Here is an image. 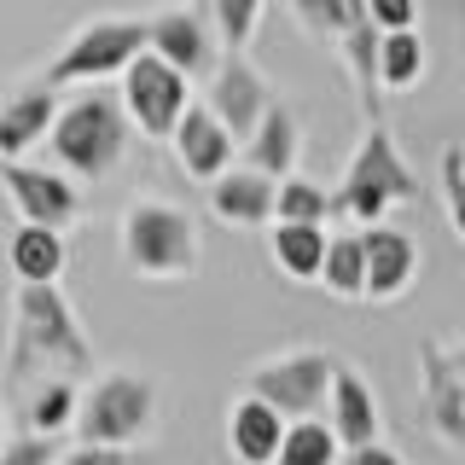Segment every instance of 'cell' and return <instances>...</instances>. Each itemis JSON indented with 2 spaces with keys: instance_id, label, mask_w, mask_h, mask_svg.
<instances>
[{
  "instance_id": "e575fe53",
  "label": "cell",
  "mask_w": 465,
  "mask_h": 465,
  "mask_svg": "<svg viewBox=\"0 0 465 465\" xmlns=\"http://www.w3.org/2000/svg\"><path fill=\"white\" fill-rule=\"evenodd\" d=\"M460 163H465V152H460Z\"/></svg>"
},
{
  "instance_id": "484cf974",
  "label": "cell",
  "mask_w": 465,
  "mask_h": 465,
  "mask_svg": "<svg viewBox=\"0 0 465 465\" xmlns=\"http://www.w3.org/2000/svg\"><path fill=\"white\" fill-rule=\"evenodd\" d=\"M76 419V378H41L29 396V430L35 436H64Z\"/></svg>"
},
{
  "instance_id": "f1b7e54d",
  "label": "cell",
  "mask_w": 465,
  "mask_h": 465,
  "mask_svg": "<svg viewBox=\"0 0 465 465\" xmlns=\"http://www.w3.org/2000/svg\"><path fill=\"white\" fill-rule=\"evenodd\" d=\"M442 203H448V227L465 244V163H460V145L442 152Z\"/></svg>"
},
{
  "instance_id": "d4e9b609",
  "label": "cell",
  "mask_w": 465,
  "mask_h": 465,
  "mask_svg": "<svg viewBox=\"0 0 465 465\" xmlns=\"http://www.w3.org/2000/svg\"><path fill=\"white\" fill-rule=\"evenodd\" d=\"M361 280H367V262H361V232H331L326 239V256H320V280L331 297H361Z\"/></svg>"
},
{
  "instance_id": "5b68a950",
  "label": "cell",
  "mask_w": 465,
  "mask_h": 465,
  "mask_svg": "<svg viewBox=\"0 0 465 465\" xmlns=\"http://www.w3.org/2000/svg\"><path fill=\"white\" fill-rule=\"evenodd\" d=\"M76 442L87 448H134L157 430V384L145 372H99L76 390Z\"/></svg>"
},
{
  "instance_id": "277c9868",
  "label": "cell",
  "mask_w": 465,
  "mask_h": 465,
  "mask_svg": "<svg viewBox=\"0 0 465 465\" xmlns=\"http://www.w3.org/2000/svg\"><path fill=\"white\" fill-rule=\"evenodd\" d=\"M407 198H419L413 163L401 157V145H396V134H390L384 123H367V134H361L355 157H349L338 193H326L331 222L372 227V222H384V215L396 210V203H407Z\"/></svg>"
},
{
  "instance_id": "1f68e13d",
  "label": "cell",
  "mask_w": 465,
  "mask_h": 465,
  "mask_svg": "<svg viewBox=\"0 0 465 465\" xmlns=\"http://www.w3.org/2000/svg\"><path fill=\"white\" fill-rule=\"evenodd\" d=\"M58 465H152V460H140L134 448H70V454H58Z\"/></svg>"
},
{
  "instance_id": "cb8c5ba5",
  "label": "cell",
  "mask_w": 465,
  "mask_h": 465,
  "mask_svg": "<svg viewBox=\"0 0 465 465\" xmlns=\"http://www.w3.org/2000/svg\"><path fill=\"white\" fill-rule=\"evenodd\" d=\"M338 460H343V448L326 419H285L273 465H338Z\"/></svg>"
},
{
  "instance_id": "3957f363",
  "label": "cell",
  "mask_w": 465,
  "mask_h": 465,
  "mask_svg": "<svg viewBox=\"0 0 465 465\" xmlns=\"http://www.w3.org/2000/svg\"><path fill=\"white\" fill-rule=\"evenodd\" d=\"M297 29L309 35V47L338 58L355 105L367 123H384V87H378V29L367 18V0H285Z\"/></svg>"
},
{
  "instance_id": "6da1fadb",
  "label": "cell",
  "mask_w": 465,
  "mask_h": 465,
  "mask_svg": "<svg viewBox=\"0 0 465 465\" xmlns=\"http://www.w3.org/2000/svg\"><path fill=\"white\" fill-rule=\"evenodd\" d=\"M6 372L12 384L29 378H87L94 372V343H87L70 297L47 285H18L12 297V343H6Z\"/></svg>"
},
{
  "instance_id": "8992f818",
  "label": "cell",
  "mask_w": 465,
  "mask_h": 465,
  "mask_svg": "<svg viewBox=\"0 0 465 465\" xmlns=\"http://www.w3.org/2000/svg\"><path fill=\"white\" fill-rule=\"evenodd\" d=\"M123 262L140 280H193L198 222L169 198H134L123 210Z\"/></svg>"
},
{
  "instance_id": "7402d4cb",
  "label": "cell",
  "mask_w": 465,
  "mask_h": 465,
  "mask_svg": "<svg viewBox=\"0 0 465 465\" xmlns=\"http://www.w3.org/2000/svg\"><path fill=\"white\" fill-rule=\"evenodd\" d=\"M268 251H273V268H280L285 280H320V256H326V227H309V222H273Z\"/></svg>"
},
{
  "instance_id": "9a60e30c",
  "label": "cell",
  "mask_w": 465,
  "mask_h": 465,
  "mask_svg": "<svg viewBox=\"0 0 465 465\" xmlns=\"http://www.w3.org/2000/svg\"><path fill=\"white\" fill-rule=\"evenodd\" d=\"M331 425V436H338V448L349 454V448H367L384 436V419H378V396L372 384L361 378L355 367H338L331 372V396H326V413H320Z\"/></svg>"
},
{
  "instance_id": "836d02e7",
  "label": "cell",
  "mask_w": 465,
  "mask_h": 465,
  "mask_svg": "<svg viewBox=\"0 0 465 465\" xmlns=\"http://www.w3.org/2000/svg\"><path fill=\"white\" fill-rule=\"evenodd\" d=\"M448 361H454V372H460V378H465V338H460V343H454V349H448Z\"/></svg>"
},
{
  "instance_id": "2e32d148",
  "label": "cell",
  "mask_w": 465,
  "mask_h": 465,
  "mask_svg": "<svg viewBox=\"0 0 465 465\" xmlns=\"http://www.w3.org/2000/svg\"><path fill=\"white\" fill-rule=\"evenodd\" d=\"M419 372H425V401H430L436 436L465 454V378L454 372V361H448V349L436 338L419 343Z\"/></svg>"
},
{
  "instance_id": "d590c367",
  "label": "cell",
  "mask_w": 465,
  "mask_h": 465,
  "mask_svg": "<svg viewBox=\"0 0 465 465\" xmlns=\"http://www.w3.org/2000/svg\"><path fill=\"white\" fill-rule=\"evenodd\" d=\"M0 413H6V407H0Z\"/></svg>"
},
{
  "instance_id": "f546056e",
  "label": "cell",
  "mask_w": 465,
  "mask_h": 465,
  "mask_svg": "<svg viewBox=\"0 0 465 465\" xmlns=\"http://www.w3.org/2000/svg\"><path fill=\"white\" fill-rule=\"evenodd\" d=\"M0 465H58V436H12L0 442Z\"/></svg>"
},
{
  "instance_id": "603a6c76",
  "label": "cell",
  "mask_w": 465,
  "mask_h": 465,
  "mask_svg": "<svg viewBox=\"0 0 465 465\" xmlns=\"http://www.w3.org/2000/svg\"><path fill=\"white\" fill-rule=\"evenodd\" d=\"M12 268H18V285H47L64 273V232L58 227H18L12 232Z\"/></svg>"
},
{
  "instance_id": "ffe728a7",
  "label": "cell",
  "mask_w": 465,
  "mask_h": 465,
  "mask_svg": "<svg viewBox=\"0 0 465 465\" xmlns=\"http://www.w3.org/2000/svg\"><path fill=\"white\" fill-rule=\"evenodd\" d=\"M280 430H285V419L273 413L268 401H256V396L232 401V413H227V448H232V460H239V465H273Z\"/></svg>"
},
{
  "instance_id": "4316f807",
  "label": "cell",
  "mask_w": 465,
  "mask_h": 465,
  "mask_svg": "<svg viewBox=\"0 0 465 465\" xmlns=\"http://www.w3.org/2000/svg\"><path fill=\"white\" fill-rule=\"evenodd\" d=\"M273 222H309V227H326L331 210H326V193L302 174H285L273 181Z\"/></svg>"
},
{
  "instance_id": "d6a6232c",
  "label": "cell",
  "mask_w": 465,
  "mask_h": 465,
  "mask_svg": "<svg viewBox=\"0 0 465 465\" xmlns=\"http://www.w3.org/2000/svg\"><path fill=\"white\" fill-rule=\"evenodd\" d=\"M343 465H407L396 448H384V436H378V442H367V448H349V460Z\"/></svg>"
},
{
  "instance_id": "30bf717a",
  "label": "cell",
  "mask_w": 465,
  "mask_h": 465,
  "mask_svg": "<svg viewBox=\"0 0 465 465\" xmlns=\"http://www.w3.org/2000/svg\"><path fill=\"white\" fill-rule=\"evenodd\" d=\"M145 53H157L186 82H198L215 70V24L198 6H163L145 18Z\"/></svg>"
},
{
  "instance_id": "d6986e66",
  "label": "cell",
  "mask_w": 465,
  "mask_h": 465,
  "mask_svg": "<svg viewBox=\"0 0 465 465\" xmlns=\"http://www.w3.org/2000/svg\"><path fill=\"white\" fill-rule=\"evenodd\" d=\"M53 116H58V87L35 82V87H24V94H12L6 105H0V157L12 163V157L35 152V145L47 140Z\"/></svg>"
},
{
  "instance_id": "83f0119b",
  "label": "cell",
  "mask_w": 465,
  "mask_h": 465,
  "mask_svg": "<svg viewBox=\"0 0 465 465\" xmlns=\"http://www.w3.org/2000/svg\"><path fill=\"white\" fill-rule=\"evenodd\" d=\"M262 6H268V0H210V24H215V35H222L227 53L251 47V35L262 24Z\"/></svg>"
},
{
  "instance_id": "ba28073f",
  "label": "cell",
  "mask_w": 465,
  "mask_h": 465,
  "mask_svg": "<svg viewBox=\"0 0 465 465\" xmlns=\"http://www.w3.org/2000/svg\"><path fill=\"white\" fill-rule=\"evenodd\" d=\"M331 372H338V361L326 349H291V355L262 361L251 384H244V396L268 401L280 419H320L331 396Z\"/></svg>"
},
{
  "instance_id": "9c48e42d",
  "label": "cell",
  "mask_w": 465,
  "mask_h": 465,
  "mask_svg": "<svg viewBox=\"0 0 465 465\" xmlns=\"http://www.w3.org/2000/svg\"><path fill=\"white\" fill-rule=\"evenodd\" d=\"M116 82H123L116 99H123V111H128V128H140L145 140H169V128L193 105V82L174 64H163L157 53H140Z\"/></svg>"
},
{
  "instance_id": "ac0fdd59",
  "label": "cell",
  "mask_w": 465,
  "mask_h": 465,
  "mask_svg": "<svg viewBox=\"0 0 465 465\" xmlns=\"http://www.w3.org/2000/svg\"><path fill=\"white\" fill-rule=\"evenodd\" d=\"M210 186V210L222 215L227 227H268L273 222V181L268 174H256V169H222L215 181H203Z\"/></svg>"
},
{
  "instance_id": "52a82bcc",
  "label": "cell",
  "mask_w": 465,
  "mask_h": 465,
  "mask_svg": "<svg viewBox=\"0 0 465 465\" xmlns=\"http://www.w3.org/2000/svg\"><path fill=\"white\" fill-rule=\"evenodd\" d=\"M145 53V18H94L70 35V47L47 64V87H82V82H111Z\"/></svg>"
},
{
  "instance_id": "5bb4252c",
  "label": "cell",
  "mask_w": 465,
  "mask_h": 465,
  "mask_svg": "<svg viewBox=\"0 0 465 465\" xmlns=\"http://www.w3.org/2000/svg\"><path fill=\"white\" fill-rule=\"evenodd\" d=\"M239 152H244V169L268 174V181L297 174V157H302V123H297V111H291L285 99H268V111H262L256 128L239 140Z\"/></svg>"
},
{
  "instance_id": "4dcf8cb0",
  "label": "cell",
  "mask_w": 465,
  "mask_h": 465,
  "mask_svg": "<svg viewBox=\"0 0 465 465\" xmlns=\"http://www.w3.org/2000/svg\"><path fill=\"white\" fill-rule=\"evenodd\" d=\"M372 29H413L419 24V0H367Z\"/></svg>"
},
{
  "instance_id": "44dd1931",
  "label": "cell",
  "mask_w": 465,
  "mask_h": 465,
  "mask_svg": "<svg viewBox=\"0 0 465 465\" xmlns=\"http://www.w3.org/2000/svg\"><path fill=\"white\" fill-rule=\"evenodd\" d=\"M425 82V35L419 29H378V87L407 94Z\"/></svg>"
},
{
  "instance_id": "4fadbf2b",
  "label": "cell",
  "mask_w": 465,
  "mask_h": 465,
  "mask_svg": "<svg viewBox=\"0 0 465 465\" xmlns=\"http://www.w3.org/2000/svg\"><path fill=\"white\" fill-rule=\"evenodd\" d=\"M361 262H367V280H361V297L367 302H396V297H407V285L419 280L413 232H401L390 222L361 227Z\"/></svg>"
},
{
  "instance_id": "e0dca14e",
  "label": "cell",
  "mask_w": 465,
  "mask_h": 465,
  "mask_svg": "<svg viewBox=\"0 0 465 465\" xmlns=\"http://www.w3.org/2000/svg\"><path fill=\"white\" fill-rule=\"evenodd\" d=\"M169 140H174V157H181V169L193 174V181H215V174L232 163V152H239L232 134L203 105H186L181 123L169 128Z\"/></svg>"
},
{
  "instance_id": "7c38bea8",
  "label": "cell",
  "mask_w": 465,
  "mask_h": 465,
  "mask_svg": "<svg viewBox=\"0 0 465 465\" xmlns=\"http://www.w3.org/2000/svg\"><path fill=\"white\" fill-rule=\"evenodd\" d=\"M268 76L251 64L244 53H227V58H215V70H210V99H203V111L215 116V123L232 134V145H239L244 134L256 128V116L268 111Z\"/></svg>"
},
{
  "instance_id": "8fae6325",
  "label": "cell",
  "mask_w": 465,
  "mask_h": 465,
  "mask_svg": "<svg viewBox=\"0 0 465 465\" xmlns=\"http://www.w3.org/2000/svg\"><path fill=\"white\" fill-rule=\"evenodd\" d=\"M0 186L12 193V210H18L29 227H58L64 232L76 222V210H82V193H76V181H70L64 169H35V163H24V157H12V163L0 169Z\"/></svg>"
},
{
  "instance_id": "7a4b0ae2",
  "label": "cell",
  "mask_w": 465,
  "mask_h": 465,
  "mask_svg": "<svg viewBox=\"0 0 465 465\" xmlns=\"http://www.w3.org/2000/svg\"><path fill=\"white\" fill-rule=\"evenodd\" d=\"M128 134H134V128H128L123 99H116L105 82H82L70 99H58L47 145H53V157H58V169H64V174L105 181V174L123 163Z\"/></svg>"
}]
</instances>
